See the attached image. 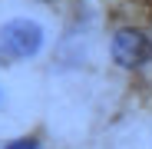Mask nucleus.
Here are the masks:
<instances>
[{
	"instance_id": "obj_1",
	"label": "nucleus",
	"mask_w": 152,
	"mask_h": 149,
	"mask_svg": "<svg viewBox=\"0 0 152 149\" xmlns=\"http://www.w3.org/2000/svg\"><path fill=\"white\" fill-rule=\"evenodd\" d=\"M40 46H43V27L37 20L17 17V20H7L0 27V53L10 60H27Z\"/></svg>"
},
{
	"instance_id": "obj_2",
	"label": "nucleus",
	"mask_w": 152,
	"mask_h": 149,
	"mask_svg": "<svg viewBox=\"0 0 152 149\" xmlns=\"http://www.w3.org/2000/svg\"><path fill=\"white\" fill-rule=\"evenodd\" d=\"M149 53H152V46L139 30H119L113 37V57L119 66H139Z\"/></svg>"
},
{
	"instance_id": "obj_3",
	"label": "nucleus",
	"mask_w": 152,
	"mask_h": 149,
	"mask_svg": "<svg viewBox=\"0 0 152 149\" xmlns=\"http://www.w3.org/2000/svg\"><path fill=\"white\" fill-rule=\"evenodd\" d=\"M7 149H37V139H13L7 142Z\"/></svg>"
}]
</instances>
